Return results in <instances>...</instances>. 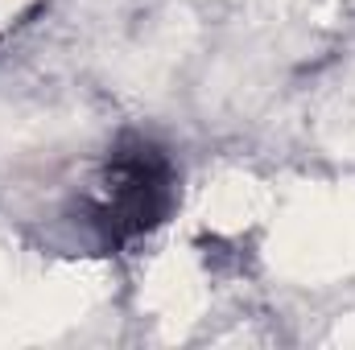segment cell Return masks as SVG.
<instances>
[{"label":"cell","mask_w":355,"mask_h":350,"mask_svg":"<svg viewBox=\"0 0 355 350\" xmlns=\"http://www.w3.org/2000/svg\"><path fill=\"white\" fill-rule=\"evenodd\" d=\"M182 206V165L174 149L149 132H120L99 157L87 190L79 194V227L107 252L149 243Z\"/></svg>","instance_id":"obj_1"},{"label":"cell","mask_w":355,"mask_h":350,"mask_svg":"<svg viewBox=\"0 0 355 350\" xmlns=\"http://www.w3.org/2000/svg\"><path fill=\"white\" fill-rule=\"evenodd\" d=\"M42 8H46V0H0V46H4L17 29H25Z\"/></svg>","instance_id":"obj_2"}]
</instances>
